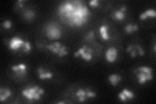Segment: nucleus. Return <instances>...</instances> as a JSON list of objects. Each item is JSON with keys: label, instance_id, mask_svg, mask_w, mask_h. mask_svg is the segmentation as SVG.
Segmentation results:
<instances>
[{"label": "nucleus", "instance_id": "f257e3e1", "mask_svg": "<svg viewBox=\"0 0 156 104\" xmlns=\"http://www.w3.org/2000/svg\"><path fill=\"white\" fill-rule=\"evenodd\" d=\"M57 13L62 20L72 27H80L89 21L90 11L81 0H66L58 5Z\"/></svg>", "mask_w": 156, "mask_h": 104}, {"label": "nucleus", "instance_id": "f03ea898", "mask_svg": "<svg viewBox=\"0 0 156 104\" xmlns=\"http://www.w3.org/2000/svg\"><path fill=\"white\" fill-rule=\"evenodd\" d=\"M7 46L10 50L28 53L31 49V44L29 41L22 37L14 36L9 39Z\"/></svg>", "mask_w": 156, "mask_h": 104}, {"label": "nucleus", "instance_id": "7ed1b4c3", "mask_svg": "<svg viewBox=\"0 0 156 104\" xmlns=\"http://www.w3.org/2000/svg\"><path fill=\"white\" fill-rule=\"evenodd\" d=\"M44 90L41 87L32 85H29L22 91V96L29 102H33L41 100L42 96L44 95Z\"/></svg>", "mask_w": 156, "mask_h": 104}, {"label": "nucleus", "instance_id": "20e7f679", "mask_svg": "<svg viewBox=\"0 0 156 104\" xmlns=\"http://www.w3.org/2000/svg\"><path fill=\"white\" fill-rule=\"evenodd\" d=\"M135 74L140 85H144L146 83L152 81L154 78L153 69L148 66H140L136 68Z\"/></svg>", "mask_w": 156, "mask_h": 104}, {"label": "nucleus", "instance_id": "39448f33", "mask_svg": "<svg viewBox=\"0 0 156 104\" xmlns=\"http://www.w3.org/2000/svg\"><path fill=\"white\" fill-rule=\"evenodd\" d=\"M46 37L50 41H55L62 37V29L55 23H49L44 28Z\"/></svg>", "mask_w": 156, "mask_h": 104}, {"label": "nucleus", "instance_id": "423d86ee", "mask_svg": "<svg viewBox=\"0 0 156 104\" xmlns=\"http://www.w3.org/2000/svg\"><path fill=\"white\" fill-rule=\"evenodd\" d=\"M46 48L55 56L62 57L68 55L67 47L64 44L60 42H53L45 46Z\"/></svg>", "mask_w": 156, "mask_h": 104}, {"label": "nucleus", "instance_id": "0eeeda50", "mask_svg": "<svg viewBox=\"0 0 156 104\" xmlns=\"http://www.w3.org/2000/svg\"><path fill=\"white\" fill-rule=\"evenodd\" d=\"M75 95L77 101L80 103L85 102L90 98H94L97 96V93L89 88H80L76 91Z\"/></svg>", "mask_w": 156, "mask_h": 104}, {"label": "nucleus", "instance_id": "6e6552de", "mask_svg": "<svg viewBox=\"0 0 156 104\" xmlns=\"http://www.w3.org/2000/svg\"><path fill=\"white\" fill-rule=\"evenodd\" d=\"M74 55L75 57L80 58L82 60L89 62L93 57V50L90 46L85 44L77 49Z\"/></svg>", "mask_w": 156, "mask_h": 104}, {"label": "nucleus", "instance_id": "1a4fd4ad", "mask_svg": "<svg viewBox=\"0 0 156 104\" xmlns=\"http://www.w3.org/2000/svg\"><path fill=\"white\" fill-rule=\"evenodd\" d=\"M126 52L129 54L130 57L132 58H135L137 56L143 57L145 55L144 49L139 44H130L127 47Z\"/></svg>", "mask_w": 156, "mask_h": 104}, {"label": "nucleus", "instance_id": "9d476101", "mask_svg": "<svg viewBox=\"0 0 156 104\" xmlns=\"http://www.w3.org/2000/svg\"><path fill=\"white\" fill-rule=\"evenodd\" d=\"M11 69L17 77H24L27 74L28 71L27 64L22 63L12 64L11 66Z\"/></svg>", "mask_w": 156, "mask_h": 104}, {"label": "nucleus", "instance_id": "9b49d317", "mask_svg": "<svg viewBox=\"0 0 156 104\" xmlns=\"http://www.w3.org/2000/svg\"><path fill=\"white\" fill-rule=\"evenodd\" d=\"M119 56V51L118 49L116 47L112 46L109 47L106 49L105 52V59L107 62L109 63H115Z\"/></svg>", "mask_w": 156, "mask_h": 104}, {"label": "nucleus", "instance_id": "f8f14e48", "mask_svg": "<svg viewBox=\"0 0 156 104\" xmlns=\"http://www.w3.org/2000/svg\"><path fill=\"white\" fill-rule=\"evenodd\" d=\"M118 98L122 102H127L130 101L135 98V93L133 91L127 88H124L119 94Z\"/></svg>", "mask_w": 156, "mask_h": 104}, {"label": "nucleus", "instance_id": "ddd939ff", "mask_svg": "<svg viewBox=\"0 0 156 104\" xmlns=\"http://www.w3.org/2000/svg\"><path fill=\"white\" fill-rule=\"evenodd\" d=\"M37 73L39 80L42 81L50 80L53 77V74L50 70L44 68L42 66L38 67L37 68Z\"/></svg>", "mask_w": 156, "mask_h": 104}, {"label": "nucleus", "instance_id": "4468645a", "mask_svg": "<svg viewBox=\"0 0 156 104\" xmlns=\"http://www.w3.org/2000/svg\"><path fill=\"white\" fill-rule=\"evenodd\" d=\"M127 11H128V8L126 5L121 6L114 10V11L112 13V17L115 20L122 21L124 20Z\"/></svg>", "mask_w": 156, "mask_h": 104}, {"label": "nucleus", "instance_id": "2eb2a0df", "mask_svg": "<svg viewBox=\"0 0 156 104\" xmlns=\"http://www.w3.org/2000/svg\"><path fill=\"white\" fill-rule=\"evenodd\" d=\"M100 37L104 41L110 40L111 35L109 31V27L106 24H102L98 29Z\"/></svg>", "mask_w": 156, "mask_h": 104}, {"label": "nucleus", "instance_id": "dca6fc26", "mask_svg": "<svg viewBox=\"0 0 156 104\" xmlns=\"http://www.w3.org/2000/svg\"><path fill=\"white\" fill-rule=\"evenodd\" d=\"M156 16V11L155 9L148 8L146 9L139 15V19L140 20H146L149 18H155Z\"/></svg>", "mask_w": 156, "mask_h": 104}, {"label": "nucleus", "instance_id": "f3484780", "mask_svg": "<svg viewBox=\"0 0 156 104\" xmlns=\"http://www.w3.org/2000/svg\"><path fill=\"white\" fill-rule=\"evenodd\" d=\"M110 85L113 87H116L121 82L122 77L118 74H111L107 77Z\"/></svg>", "mask_w": 156, "mask_h": 104}, {"label": "nucleus", "instance_id": "a211bd4d", "mask_svg": "<svg viewBox=\"0 0 156 104\" xmlns=\"http://www.w3.org/2000/svg\"><path fill=\"white\" fill-rule=\"evenodd\" d=\"M12 95V91L8 88H0V102H3Z\"/></svg>", "mask_w": 156, "mask_h": 104}, {"label": "nucleus", "instance_id": "6ab92c4d", "mask_svg": "<svg viewBox=\"0 0 156 104\" xmlns=\"http://www.w3.org/2000/svg\"><path fill=\"white\" fill-rule=\"evenodd\" d=\"M124 29L126 33L132 34L139 30V26L136 23H129L126 25Z\"/></svg>", "mask_w": 156, "mask_h": 104}, {"label": "nucleus", "instance_id": "aec40b11", "mask_svg": "<svg viewBox=\"0 0 156 104\" xmlns=\"http://www.w3.org/2000/svg\"><path fill=\"white\" fill-rule=\"evenodd\" d=\"M23 17L27 20H33L35 17V12L31 9H27L23 13Z\"/></svg>", "mask_w": 156, "mask_h": 104}, {"label": "nucleus", "instance_id": "412c9836", "mask_svg": "<svg viewBox=\"0 0 156 104\" xmlns=\"http://www.w3.org/2000/svg\"><path fill=\"white\" fill-rule=\"evenodd\" d=\"M2 26L5 29H9L12 26V22L11 20L6 19L2 23Z\"/></svg>", "mask_w": 156, "mask_h": 104}, {"label": "nucleus", "instance_id": "4be33fe9", "mask_svg": "<svg viewBox=\"0 0 156 104\" xmlns=\"http://www.w3.org/2000/svg\"><path fill=\"white\" fill-rule=\"evenodd\" d=\"M88 3H89L90 7H93V8H96V7L100 6V2L98 1V0H91V1H89Z\"/></svg>", "mask_w": 156, "mask_h": 104}, {"label": "nucleus", "instance_id": "5701e85b", "mask_svg": "<svg viewBox=\"0 0 156 104\" xmlns=\"http://www.w3.org/2000/svg\"><path fill=\"white\" fill-rule=\"evenodd\" d=\"M85 38H86V40L89 41H93L94 39V33L92 31H90V32H89L86 34Z\"/></svg>", "mask_w": 156, "mask_h": 104}, {"label": "nucleus", "instance_id": "b1692460", "mask_svg": "<svg viewBox=\"0 0 156 104\" xmlns=\"http://www.w3.org/2000/svg\"><path fill=\"white\" fill-rule=\"evenodd\" d=\"M26 2L23 0H18L16 3V6L20 9H22L24 7V4H25Z\"/></svg>", "mask_w": 156, "mask_h": 104}, {"label": "nucleus", "instance_id": "393cba45", "mask_svg": "<svg viewBox=\"0 0 156 104\" xmlns=\"http://www.w3.org/2000/svg\"><path fill=\"white\" fill-rule=\"evenodd\" d=\"M155 50H156V45H155V44H154V52H155Z\"/></svg>", "mask_w": 156, "mask_h": 104}, {"label": "nucleus", "instance_id": "a878e982", "mask_svg": "<svg viewBox=\"0 0 156 104\" xmlns=\"http://www.w3.org/2000/svg\"><path fill=\"white\" fill-rule=\"evenodd\" d=\"M66 102H63V101H61V102H57V103H58V104H60V103H65Z\"/></svg>", "mask_w": 156, "mask_h": 104}]
</instances>
